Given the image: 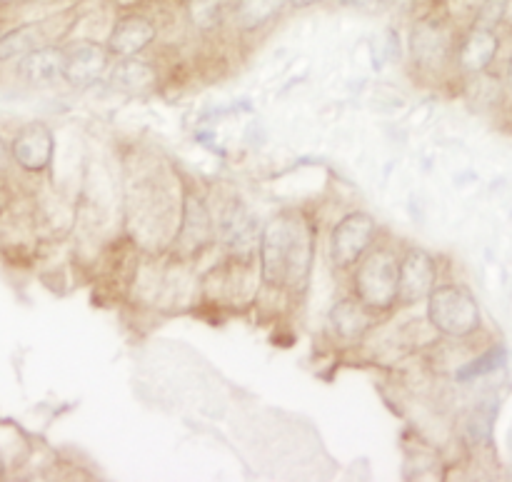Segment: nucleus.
<instances>
[{
	"mask_svg": "<svg viewBox=\"0 0 512 482\" xmlns=\"http://www.w3.org/2000/svg\"><path fill=\"white\" fill-rule=\"evenodd\" d=\"M190 18L198 28H213L220 20V0H193Z\"/></svg>",
	"mask_w": 512,
	"mask_h": 482,
	"instance_id": "19",
	"label": "nucleus"
},
{
	"mask_svg": "<svg viewBox=\"0 0 512 482\" xmlns=\"http://www.w3.org/2000/svg\"><path fill=\"white\" fill-rule=\"evenodd\" d=\"M448 30L438 20H420L410 35V50L420 65H438L448 58Z\"/></svg>",
	"mask_w": 512,
	"mask_h": 482,
	"instance_id": "11",
	"label": "nucleus"
},
{
	"mask_svg": "<svg viewBox=\"0 0 512 482\" xmlns=\"http://www.w3.org/2000/svg\"><path fill=\"white\" fill-rule=\"evenodd\" d=\"M428 320L450 338H465L480 328V308L468 290L458 285L433 288L428 295Z\"/></svg>",
	"mask_w": 512,
	"mask_h": 482,
	"instance_id": "2",
	"label": "nucleus"
},
{
	"mask_svg": "<svg viewBox=\"0 0 512 482\" xmlns=\"http://www.w3.org/2000/svg\"><path fill=\"white\" fill-rule=\"evenodd\" d=\"M65 50L55 45H43L33 48L18 58V75L28 85H53L55 80L63 78Z\"/></svg>",
	"mask_w": 512,
	"mask_h": 482,
	"instance_id": "10",
	"label": "nucleus"
},
{
	"mask_svg": "<svg viewBox=\"0 0 512 482\" xmlns=\"http://www.w3.org/2000/svg\"><path fill=\"white\" fill-rule=\"evenodd\" d=\"M55 140L53 133L45 123H28L15 133L10 153H13L15 163L28 173H40L53 160Z\"/></svg>",
	"mask_w": 512,
	"mask_h": 482,
	"instance_id": "5",
	"label": "nucleus"
},
{
	"mask_svg": "<svg viewBox=\"0 0 512 482\" xmlns=\"http://www.w3.org/2000/svg\"><path fill=\"white\" fill-rule=\"evenodd\" d=\"M0 475H3V463H0Z\"/></svg>",
	"mask_w": 512,
	"mask_h": 482,
	"instance_id": "24",
	"label": "nucleus"
},
{
	"mask_svg": "<svg viewBox=\"0 0 512 482\" xmlns=\"http://www.w3.org/2000/svg\"><path fill=\"white\" fill-rule=\"evenodd\" d=\"M508 83L512 85V55H510V63H508Z\"/></svg>",
	"mask_w": 512,
	"mask_h": 482,
	"instance_id": "23",
	"label": "nucleus"
},
{
	"mask_svg": "<svg viewBox=\"0 0 512 482\" xmlns=\"http://www.w3.org/2000/svg\"><path fill=\"white\" fill-rule=\"evenodd\" d=\"M155 78L158 75H155L153 65L138 60L135 55L133 58H120V63L110 70V85L130 95L148 93L155 85Z\"/></svg>",
	"mask_w": 512,
	"mask_h": 482,
	"instance_id": "15",
	"label": "nucleus"
},
{
	"mask_svg": "<svg viewBox=\"0 0 512 482\" xmlns=\"http://www.w3.org/2000/svg\"><path fill=\"white\" fill-rule=\"evenodd\" d=\"M110 65V53L100 43H78L65 53L63 80H68L75 88L98 83Z\"/></svg>",
	"mask_w": 512,
	"mask_h": 482,
	"instance_id": "7",
	"label": "nucleus"
},
{
	"mask_svg": "<svg viewBox=\"0 0 512 482\" xmlns=\"http://www.w3.org/2000/svg\"><path fill=\"white\" fill-rule=\"evenodd\" d=\"M288 8V0H235L233 18L240 30H258L273 23L283 10Z\"/></svg>",
	"mask_w": 512,
	"mask_h": 482,
	"instance_id": "16",
	"label": "nucleus"
},
{
	"mask_svg": "<svg viewBox=\"0 0 512 482\" xmlns=\"http://www.w3.org/2000/svg\"><path fill=\"white\" fill-rule=\"evenodd\" d=\"M505 8H508V0H483L478 10V28L495 30L500 25V20L505 18Z\"/></svg>",
	"mask_w": 512,
	"mask_h": 482,
	"instance_id": "20",
	"label": "nucleus"
},
{
	"mask_svg": "<svg viewBox=\"0 0 512 482\" xmlns=\"http://www.w3.org/2000/svg\"><path fill=\"white\" fill-rule=\"evenodd\" d=\"M505 360H508V353H505V348H503V345H495V348H490L488 353L480 355L478 360H473V363H468L465 368H460L458 370V380H460V383H470V380L483 378V375H488V373H495V370L503 368Z\"/></svg>",
	"mask_w": 512,
	"mask_h": 482,
	"instance_id": "18",
	"label": "nucleus"
},
{
	"mask_svg": "<svg viewBox=\"0 0 512 482\" xmlns=\"http://www.w3.org/2000/svg\"><path fill=\"white\" fill-rule=\"evenodd\" d=\"M498 48L500 40L498 35H495V30L478 28V25H475V28L465 35L463 43H460V68H463L465 73H483V70L495 60Z\"/></svg>",
	"mask_w": 512,
	"mask_h": 482,
	"instance_id": "13",
	"label": "nucleus"
},
{
	"mask_svg": "<svg viewBox=\"0 0 512 482\" xmlns=\"http://www.w3.org/2000/svg\"><path fill=\"white\" fill-rule=\"evenodd\" d=\"M323 3V0H288V5H293L295 10H305V8H313V5Z\"/></svg>",
	"mask_w": 512,
	"mask_h": 482,
	"instance_id": "21",
	"label": "nucleus"
},
{
	"mask_svg": "<svg viewBox=\"0 0 512 482\" xmlns=\"http://www.w3.org/2000/svg\"><path fill=\"white\" fill-rule=\"evenodd\" d=\"M375 238V220L368 213H350L330 235V258L338 268H353L370 250Z\"/></svg>",
	"mask_w": 512,
	"mask_h": 482,
	"instance_id": "4",
	"label": "nucleus"
},
{
	"mask_svg": "<svg viewBox=\"0 0 512 482\" xmlns=\"http://www.w3.org/2000/svg\"><path fill=\"white\" fill-rule=\"evenodd\" d=\"M155 40V25L145 15H123L108 35V53L115 58L140 55Z\"/></svg>",
	"mask_w": 512,
	"mask_h": 482,
	"instance_id": "8",
	"label": "nucleus"
},
{
	"mask_svg": "<svg viewBox=\"0 0 512 482\" xmlns=\"http://www.w3.org/2000/svg\"><path fill=\"white\" fill-rule=\"evenodd\" d=\"M213 218L208 213V205L198 195H185L183 203V223L178 233V248L185 253H200L213 238Z\"/></svg>",
	"mask_w": 512,
	"mask_h": 482,
	"instance_id": "9",
	"label": "nucleus"
},
{
	"mask_svg": "<svg viewBox=\"0 0 512 482\" xmlns=\"http://www.w3.org/2000/svg\"><path fill=\"white\" fill-rule=\"evenodd\" d=\"M435 260L425 250H410L398 263V300L418 303L425 300L435 288Z\"/></svg>",
	"mask_w": 512,
	"mask_h": 482,
	"instance_id": "6",
	"label": "nucleus"
},
{
	"mask_svg": "<svg viewBox=\"0 0 512 482\" xmlns=\"http://www.w3.org/2000/svg\"><path fill=\"white\" fill-rule=\"evenodd\" d=\"M330 328L338 335L343 343H355L365 335V330L370 328V315L368 305H363L360 300H338V303L330 308Z\"/></svg>",
	"mask_w": 512,
	"mask_h": 482,
	"instance_id": "14",
	"label": "nucleus"
},
{
	"mask_svg": "<svg viewBox=\"0 0 512 482\" xmlns=\"http://www.w3.org/2000/svg\"><path fill=\"white\" fill-rule=\"evenodd\" d=\"M355 295L370 310H388L398 300V260L388 250H373L358 260Z\"/></svg>",
	"mask_w": 512,
	"mask_h": 482,
	"instance_id": "3",
	"label": "nucleus"
},
{
	"mask_svg": "<svg viewBox=\"0 0 512 482\" xmlns=\"http://www.w3.org/2000/svg\"><path fill=\"white\" fill-rule=\"evenodd\" d=\"M263 280L275 288L303 290L313 268V230L300 215L280 213L260 233Z\"/></svg>",
	"mask_w": 512,
	"mask_h": 482,
	"instance_id": "1",
	"label": "nucleus"
},
{
	"mask_svg": "<svg viewBox=\"0 0 512 482\" xmlns=\"http://www.w3.org/2000/svg\"><path fill=\"white\" fill-rule=\"evenodd\" d=\"M8 158H10V148H8V143H5V140L0 138V170H3L5 165H8Z\"/></svg>",
	"mask_w": 512,
	"mask_h": 482,
	"instance_id": "22",
	"label": "nucleus"
},
{
	"mask_svg": "<svg viewBox=\"0 0 512 482\" xmlns=\"http://www.w3.org/2000/svg\"><path fill=\"white\" fill-rule=\"evenodd\" d=\"M218 230L223 243L230 245V248H250L255 235H258V218H255L240 200H233V203L223 210V215H220Z\"/></svg>",
	"mask_w": 512,
	"mask_h": 482,
	"instance_id": "12",
	"label": "nucleus"
},
{
	"mask_svg": "<svg viewBox=\"0 0 512 482\" xmlns=\"http://www.w3.org/2000/svg\"><path fill=\"white\" fill-rule=\"evenodd\" d=\"M35 40H38V28L35 25H20V28L10 30V33L0 38V60L20 58V55L35 48Z\"/></svg>",
	"mask_w": 512,
	"mask_h": 482,
	"instance_id": "17",
	"label": "nucleus"
}]
</instances>
